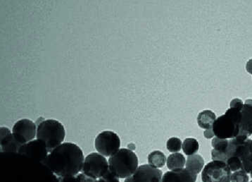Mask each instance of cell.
<instances>
[{"label":"cell","instance_id":"3","mask_svg":"<svg viewBox=\"0 0 252 182\" xmlns=\"http://www.w3.org/2000/svg\"><path fill=\"white\" fill-rule=\"evenodd\" d=\"M109 171L119 179H127L138 168V157L127 148H120L109 157Z\"/></svg>","mask_w":252,"mask_h":182},{"label":"cell","instance_id":"10","mask_svg":"<svg viewBox=\"0 0 252 182\" xmlns=\"http://www.w3.org/2000/svg\"><path fill=\"white\" fill-rule=\"evenodd\" d=\"M162 171L150 165H140L131 177L135 182H161Z\"/></svg>","mask_w":252,"mask_h":182},{"label":"cell","instance_id":"28","mask_svg":"<svg viewBox=\"0 0 252 182\" xmlns=\"http://www.w3.org/2000/svg\"><path fill=\"white\" fill-rule=\"evenodd\" d=\"M251 157H252V148H251Z\"/></svg>","mask_w":252,"mask_h":182},{"label":"cell","instance_id":"7","mask_svg":"<svg viewBox=\"0 0 252 182\" xmlns=\"http://www.w3.org/2000/svg\"><path fill=\"white\" fill-rule=\"evenodd\" d=\"M94 146L97 152L103 156L111 157L120 149V138L115 132L104 131L96 137Z\"/></svg>","mask_w":252,"mask_h":182},{"label":"cell","instance_id":"1","mask_svg":"<svg viewBox=\"0 0 252 182\" xmlns=\"http://www.w3.org/2000/svg\"><path fill=\"white\" fill-rule=\"evenodd\" d=\"M85 157L81 147L73 143H63L49 153L42 163L61 178L74 177L82 171Z\"/></svg>","mask_w":252,"mask_h":182},{"label":"cell","instance_id":"15","mask_svg":"<svg viewBox=\"0 0 252 182\" xmlns=\"http://www.w3.org/2000/svg\"><path fill=\"white\" fill-rule=\"evenodd\" d=\"M186 169L189 171L198 174L202 172L203 167L204 166V158L201 155H195L188 156L186 163Z\"/></svg>","mask_w":252,"mask_h":182},{"label":"cell","instance_id":"12","mask_svg":"<svg viewBox=\"0 0 252 182\" xmlns=\"http://www.w3.org/2000/svg\"><path fill=\"white\" fill-rule=\"evenodd\" d=\"M242 113L241 127L239 136L249 138L252 135V100L245 101Z\"/></svg>","mask_w":252,"mask_h":182},{"label":"cell","instance_id":"26","mask_svg":"<svg viewBox=\"0 0 252 182\" xmlns=\"http://www.w3.org/2000/svg\"><path fill=\"white\" fill-rule=\"evenodd\" d=\"M247 71L252 75V60H249L246 65Z\"/></svg>","mask_w":252,"mask_h":182},{"label":"cell","instance_id":"29","mask_svg":"<svg viewBox=\"0 0 252 182\" xmlns=\"http://www.w3.org/2000/svg\"><path fill=\"white\" fill-rule=\"evenodd\" d=\"M250 182H252V181Z\"/></svg>","mask_w":252,"mask_h":182},{"label":"cell","instance_id":"25","mask_svg":"<svg viewBox=\"0 0 252 182\" xmlns=\"http://www.w3.org/2000/svg\"><path fill=\"white\" fill-rule=\"evenodd\" d=\"M204 135L206 139H212V138L215 136L214 135V133L213 132L212 129L206 130L204 133Z\"/></svg>","mask_w":252,"mask_h":182},{"label":"cell","instance_id":"13","mask_svg":"<svg viewBox=\"0 0 252 182\" xmlns=\"http://www.w3.org/2000/svg\"><path fill=\"white\" fill-rule=\"evenodd\" d=\"M22 146L16 141L12 133L6 127L1 128V152H19Z\"/></svg>","mask_w":252,"mask_h":182},{"label":"cell","instance_id":"24","mask_svg":"<svg viewBox=\"0 0 252 182\" xmlns=\"http://www.w3.org/2000/svg\"><path fill=\"white\" fill-rule=\"evenodd\" d=\"M243 102H242V100L239 99V98H235V99L232 100L230 105V108H235L240 109H243Z\"/></svg>","mask_w":252,"mask_h":182},{"label":"cell","instance_id":"17","mask_svg":"<svg viewBox=\"0 0 252 182\" xmlns=\"http://www.w3.org/2000/svg\"><path fill=\"white\" fill-rule=\"evenodd\" d=\"M166 161V155L160 150H155L148 155L149 165L156 168H161L164 166Z\"/></svg>","mask_w":252,"mask_h":182},{"label":"cell","instance_id":"21","mask_svg":"<svg viewBox=\"0 0 252 182\" xmlns=\"http://www.w3.org/2000/svg\"><path fill=\"white\" fill-rule=\"evenodd\" d=\"M60 182H94L95 180L88 178L83 173H79L74 177H65V178H59Z\"/></svg>","mask_w":252,"mask_h":182},{"label":"cell","instance_id":"22","mask_svg":"<svg viewBox=\"0 0 252 182\" xmlns=\"http://www.w3.org/2000/svg\"><path fill=\"white\" fill-rule=\"evenodd\" d=\"M231 182H249V177L246 172L239 170L231 175Z\"/></svg>","mask_w":252,"mask_h":182},{"label":"cell","instance_id":"8","mask_svg":"<svg viewBox=\"0 0 252 182\" xmlns=\"http://www.w3.org/2000/svg\"><path fill=\"white\" fill-rule=\"evenodd\" d=\"M37 126L30 119H20L13 127L12 134L16 141L23 146L34 140L37 135Z\"/></svg>","mask_w":252,"mask_h":182},{"label":"cell","instance_id":"23","mask_svg":"<svg viewBox=\"0 0 252 182\" xmlns=\"http://www.w3.org/2000/svg\"><path fill=\"white\" fill-rule=\"evenodd\" d=\"M94 182H121L119 178L114 176L113 174H111L110 171L107 172L104 177L99 179V180H95Z\"/></svg>","mask_w":252,"mask_h":182},{"label":"cell","instance_id":"9","mask_svg":"<svg viewBox=\"0 0 252 182\" xmlns=\"http://www.w3.org/2000/svg\"><path fill=\"white\" fill-rule=\"evenodd\" d=\"M18 153L35 159L41 162L45 161L49 155L45 143L39 139L31 141L23 145L19 149Z\"/></svg>","mask_w":252,"mask_h":182},{"label":"cell","instance_id":"20","mask_svg":"<svg viewBox=\"0 0 252 182\" xmlns=\"http://www.w3.org/2000/svg\"><path fill=\"white\" fill-rule=\"evenodd\" d=\"M182 146H183V144H182L181 140L178 138H171L167 142V149H168V151L173 152H173L176 153V152L181 151Z\"/></svg>","mask_w":252,"mask_h":182},{"label":"cell","instance_id":"16","mask_svg":"<svg viewBox=\"0 0 252 182\" xmlns=\"http://www.w3.org/2000/svg\"><path fill=\"white\" fill-rule=\"evenodd\" d=\"M167 167L170 170L182 169L185 166L186 163V158L184 155L181 153H173L170 155L167 159Z\"/></svg>","mask_w":252,"mask_h":182},{"label":"cell","instance_id":"4","mask_svg":"<svg viewBox=\"0 0 252 182\" xmlns=\"http://www.w3.org/2000/svg\"><path fill=\"white\" fill-rule=\"evenodd\" d=\"M37 128V139L45 143L49 153L62 144L66 137L63 124L56 119H44Z\"/></svg>","mask_w":252,"mask_h":182},{"label":"cell","instance_id":"11","mask_svg":"<svg viewBox=\"0 0 252 182\" xmlns=\"http://www.w3.org/2000/svg\"><path fill=\"white\" fill-rule=\"evenodd\" d=\"M197 174L186 168L177 169L166 172L161 182H196Z\"/></svg>","mask_w":252,"mask_h":182},{"label":"cell","instance_id":"2","mask_svg":"<svg viewBox=\"0 0 252 182\" xmlns=\"http://www.w3.org/2000/svg\"><path fill=\"white\" fill-rule=\"evenodd\" d=\"M242 109L230 108L225 114L219 116L213 124L214 135L219 139H233L240 135Z\"/></svg>","mask_w":252,"mask_h":182},{"label":"cell","instance_id":"27","mask_svg":"<svg viewBox=\"0 0 252 182\" xmlns=\"http://www.w3.org/2000/svg\"><path fill=\"white\" fill-rule=\"evenodd\" d=\"M135 182L132 180L131 177H128V178L126 179L125 182Z\"/></svg>","mask_w":252,"mask_h":182},{"label":"cell","instance_id":"19","mask_svg":"<svg viewBox=\"0 0 252 182\" xmlns=\"http://www.w3.org/2000/svg\"><path fill=\"white\" fill-rule=\"evenodd\" d=\"M229 141L227 139H219L216 137L213 139L212 145L214 150L218 152L225 153L228 147Z\"/></svg>","mask_w":252,"mask_h":182},{"label":"cell","instance_id":"6","mask_svg":"<svg viewBox=\"0 0 252 182\" xmlns=\"http://www.w3.org/2000/svg\"><path fill=\"white\" fill-rule=\"evenodd\" d=\"M231 172L225 162L213 160L202 172V182H231Z\"/></svg>","mask_w":252,"mask_h":182},{"label":"cell","instance_id":"18","mask_svg":"<svg viewBox=\"0 0 252 182\" xmlns=\"http://www.w3.org/2000/svg\"><path fill=\"white\" fill-rule=\"evenodd\" d=\"M182 148H183L185 154L188 155V156L195 155L199 150V143L194 139H191V138L186 139L183 143Z\"/></svg>","mask_w":252,"mask_h":182},{"label":"cell","instance_id":"14","mask_svg":"<svg viewBox=\"0 0 252 182\" xmlns=\"http://www.w3.org/2000/svg\"><path fill=\"white\" fill-rule=\"evenodd\" d=\"M217 119V116L214 111L211 110H204L199 113L197 116V123L199 127L202 129H212L213 124Z\"/></svg>","mask_w":252,"mask_h":182},{"label":"cell","instance_id":"5","mask_svg":"<svg viewBox=\"0 0 252 182\" xmlns=\"http://www.w3.org/2000/svg\"><path fill=\"white\" fill-rule=\"evenodd\" d=\"M109 171V162L99 152H92L85 158L81 173L92 180H97Z\"/></svg>","mask_w":252,"mask_h":182}]
</instances>
